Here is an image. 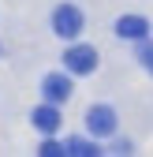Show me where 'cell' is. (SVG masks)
Returning a JSON list of instances; mask_svg holds the SVG:
<instances>
[{
  "instance_id": "obj_8",
  "label": "cell",
  "mask_w": 153,
  "mask_h": 157,
  "mask_svg": "<svg viewBox=\"0 0 153 157\" xmlns=\"http://www.w3.org/2000/svg\"><path fill=\"white\" fill-rule=\"evenodd\" d=\"M37 153H41V157H64V153H67V146H60L56 139H45V142H41V150H37Z\"/></svg>"
},
{
  "instance_id": "obj_6",
  "label": "cell",
  "mask_w": 153,
  "mask_h": 157,
  "mask_svg": "<svg viewBox=\"0 0 153 157\" xmlns=\"http://www.w3.org/2000/svg\"><path fill=\"white\" fill-rule=\"evenodd\" d=\"M116 34L123 37V41H142V37L149 34V23L142 15H123L120 23H116Z\"/></svg>"
},
{
  "instance_id": "obj_3",
  "label": "cell",
  "mask_w": 153,
  "mask_h": 157,
  "mask_svg": "<svg viewBox=\"0 0 153 157\" xmlns=\"http://www.w3.org/2000/svg\"><path fill=\"white\" fill-rule=\"evenodd\" d=\"M86 127H90V135H97V139H108V135H116V112L108 105H93L86 112Z\"/></svg>"
},
{
  "instance_id": "obj_9",
  "label": "cell",
  "mask_w": 153,
  "mask_h": 157,
  "mask_svg": "<svg viewBox=\"0 0 153 157\" xmlns=\"http://www.w3.org/2000/svg\"><path fill=\"white\" fill-rule=\"evenodd\" d=\"M138 60H142V67L153 75V45L146 41V37H142V45H138Z\"/></svg>"
},
{
  "instance_id": "obj_1",
  "label": "cell",
  "mask_w": 153,
  "mask_h": 157,
  "mask_svg": "<svg viewBox=\"0 0 153 157\" xmlns=\"http://www.w3.org/2000/svg\"><path fill=\"white\" fill-rule=\"evenodd\" d=\"M52 34H60V37H79L82 34V11L75 8V4H60L52 11Z\"/></svg>"
},
{
  "instance_id": "obj_7",
  "label": "cell",
  "mask_w": 153,
  "mask_h": 157,
  "mask_svg": "<svg viewBox=\"0 0 153 157\" xmlns=\"http://www.w3.org/2000/svg\"><path fill=\"white\" fill-rule=\"evenodd\" d=\"M97 146L86 142V139H67V157H93Z\"/></svg>"
},
{
  "instance_id": "obj_2",
  "label": "cell",
  "mask_w": 153,
  "mask_h": 157,
  "mask_svg": "<svg viewBox=\"0 0 153 157\" xmlns=\"http://www.w3.org/2000/svg\"><path fill=\"white\" fill-rule=\"evenodd\" d=\"M64 67L71 75H90V71H97V49L93 45H71L64 52Z\"/></svg>"
},
{
  "instance_id": "obj_4",
  "label": "cell",
  "mask_w": 153,
  "mask_h": 157,
  "mask_svg": "<svg viewBox=\"0 0 153 157\" xmlns=\"http://www.w3.org/2000/svg\"><path fill=\"white\" fill-rule=\"evenodd\" d=\"M71 78L67 75H45V82H41V94H45V101H52V105H64L67 97H71Z\"/></svg>"
},
{
  "instance_id": "obj_5",
  "label": "cell",
  "mask_w": 153,
  "mask_h": 157,
  "mask_svg": "<svg viewBox=\"0 0 153 157\" xmlns=\"http://www.w3.org/2000/svg\"><path fill=\"white\" fill-rule=\"evenodd\" d=\"M30 120H34V127L41 131V135H56V131H60V109H56L52 101H45V105L34 109Z\"/></svg>"
}]
</instances>
